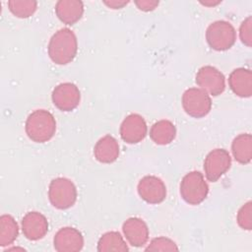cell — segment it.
I'll return each mask as SVG.
<instances>
[{
  "label": "cell",
  "mask_w": 252,
  "mask_h": 252,
  "mask_svg": "<svg viewBox=\"0 0 252 252\" xmlns=\"http://www.w3.org/2000/svg\"><path fill=\"white\" fill-rule=\"evenodd\" d=\"M78 40L73 31L68 28L58 30L48 43V55L51 61L57 65H66L76 56Z\"/></svg>",
  "instance_id": "obj_1"
},
{
  "label": "cell",
  "mask_w": 252,
  "mask_h": 252,
  "mask_svg": "<svg viewBox=\"0 0 252 252\" xmlns=\"http://www.w3.org/2000/svg\"><path fill=\"white\" fill-rule=\"evenodd\" d=\"M26 133L35 143H45L55 134L56 121L54 116L45 109L32 111L26 121Z\"/></svg>",
  "instance_id": "obj_2"
},
{
  "label": "cell",
  "mask_w": 252,
  "mask_h": 252,
  "mask_svg": "<svg viewBox=\"0 0 252 252\" xmlns=\"http://www.w3.org/2000/svg\"><path fill=\"white\" fill-rule=\"evenodd\" d=\"M209 186L200 171L185 174L180 183V195L189 205H199L208 196Z\"/></svg>",
  "instance_id": "obj_3"
},
{
  "label": "cell",
  "mask_w": 252,
  "mask_h": 252,
  "mask_svg": "<svg viewBox=\"0 0 252 252\" xmlns=\"http://www.w3.org/2000/svg\"><path fill=\"white\" fill-rule=\"evenodd\" d=\"M48 199L51 205L56 209H69L77 200V189L75 184L65 177L54 178L49 184Z\"/></svg>",
  "instance_id": "obj_4"
},
{
  "label": "cell",
  "mask_w": 252,
  "mask_h": 252,
  "mask_svg": "<svg viewBox=\"0 0 252 252\" xmlns=\"http://www.w3.org/2000/svg\"><path fill=\"white\" fill-rule=\"evenodd\" d=\"M206 39L209 46L214 50L224 51L234 44L236 32L229 22L216 21L207 28Z\"/></svg>",
  "instance_id": "obj_5"
},
{
  "label": "cell",
  "mask_w": 252,
  "mask_h": 252,
  "mask_svg": "<svg viewBox=\"0 0 252 252\" xmlns=\"http://www.w3.org/2000/svg\"><path fill=\"white\" fill-rule=\"evenodd\" d=\"M182 106L189 116L201 118L211 111L212 99L202 89L190 88L182 94Z\"/></svg>",
  "instance_id": "obj_6"
},
{
  "label": "cell",
  "mask_w": 252,
  "mask_h": 252,
  "mask_svg": "<svg viewBox=\"0 0 252 252\" xmlns=\"http://www.w3.org/2000/svg\"><path fill=\"white\" fill-rule=\"evenodd\" d=\"M196 84L209 95L217 96L225 89V78L216 67L207 65L201 67L196 74Z\"/></svg>",
  "instance_id": "obj_7"
},
{
  "label": "cell",
  "mask_w": 252,
  "mask_h": 252,
  "mask_svg": "<svg viewBox=\"0 0 252 252\" xmlns=\"http://www.w3.org/2000/svg\"><path fill=\"white\" fill-rule=\"evenodd\" d=\"M231 165L229 153L224 149H215L211 151L204 160V171L207 179L216 182L220 178Z\"/></svg>",
  "instance_id": "obj_8"
},
{
  "label": "cell",
  "mask_w": 252,
  "mask_h": 252,
  "mask_svg": "<svg viewBox=\"0 0 252 252\" xmlns=\"http://www.w3.org/2000/svg\"><path fill=\"white\" fill-rule=\"evenodd\" d=\"M53 104L61 111L75 109L81 100L78 87L72 83H62L56 86L51 94Z\"/></svg>",
  "instance_id": "obj_9"
},
{
  "label": "cell",
  "mask_w": 252,
  "mask_h": 252,
  "mask_svg": "<svg viewBox=\"0 0 252 252\" xmlns=\"http://www.w3.org/2000/svg\"><path fill=\"white\" fill-rule=\"evenodd\" d=\"M137 190L141 199L149 204H159L166 197L165 184L154 175H147L140 179Z\"/></svg>",
  "instance_id": "obj_10"
},
{
  "label": "cell",
  "mask_w": 252,
  "mask_h": 252,
  "mask_svg": "<svg viewBox=\"0 0 252 252\" xmlns=\"http://www.w3.org/2000/svg\"><path fill=\"white\" fill-rule=\"evenodd\" d=\"M147 131L148 127L145 119L137 113L126 116L120 125V136L128 144H137L144 140Z\"/></svg>",
  "instance_id": "obj_11"
},
{
  "label": "cell",
  "mask_w": 252,
  "mask_h": 252,
  "mask_svg": "<svg viewBox=\"0 0 252 252\" xmlns=\"http://www.w3.org/2000/svg\"><path fill=\"white\" fill-rule=\"evenodd\" d=\"M54 248L58 252H77L84 246L82 233L71 226L60 228L53 238Z\"/></svg>",
  "instance_id": "obj_12"
},
{
  "label": "cell",
  "mask_w": 252,
  "mask_h": 252,
  "mask_svg": "<svg viewBox=\"0 0 252 252\" xmlns=\"http://www.w3.org/2000/svg\"><path fill=\"white\" fill-rule=\"evenodd\" d=\"M22 230L29 240L41 239L48 230L47 220L38 212H29L22 220Z\"/></svg>",
  "instance_id": "obj_13"
},
{
  "label": "cell",
  "mask_w": 252,
  "mask_h": 252,
  "mask_svg": "<svg viewBox=\"0 0 252 252\" xmlns=\"http://www.w3.org/2000/svg\"><path fill=\"white\" fill-rule=\"evenodd\" d=\"M122 230L126 240L134 247L145 245L149 239L148 225L140 218L127 219L122 225Z\"/></svg>",
  "instance_id": "obj_14"
},
{
  "label": "cell",
  "mask_w": 252,
  "mask_h": 252,
  "mask_svg": "<svg viewBox=\"0 0 252 252\" xmlns=\"http://www.w3.org/2000/svg\"><path fill=\"white\" fill-rule=\"evenodd\" d=\"M228 85L237 96L250 97L252 94V72L246 68L234 69L228 77Z\"/></svg>",
  "instance_id": "obj_15"
},
{
  "label": "cell",
  "mask_w": 252,
  "mask_h": 252,
  "mask_svg": "<svg viewBox=\"0 0 252 252\" xmlns=\"http://www.w3.org/2000/svg\"><path fill=\"white\" fill-rule=\"evenodd\" d=\"M55 13L62 23L74 25L84 14V4L80 0H59L55 5Z\"/></svg>",
  "instance_id": "obj_16"
},
{
  "label": "cell",
  "mask_w": 252,
  "mask_h": 252,
  "mask_svg": "<svg viewBox=\"0 0 252 252\" xmlns=\"http://www.w3.org/2000/svg\"><path fill=\"white\" fill-rule=\"evenodd\" d=\"M94 155L95 159L101 163L115 161L119 156L118 142L110 135L103 136L94 145Z\"/></svg>",
  "instance_id": "obj_17"
},
{
  "label": "cell",
  "mask_w": 252,
  "mask_h": 252,
  "mask_svg": "<svg viewBox=\"0 0 252 252\" xmlns=\"http://www.w3.org/2000/svg\"><path fill=\"white\" fill-rule=\"evenodd\" d=\"M231 152L234 159L247 164L252 159V136L249 133H242L236 136L231 144Z\"/></svg>",
  "instance_id": "obj_18"
},
{
  "label": "cell",
  "mask_w": 252,
  "mask_h": 252,
  "mask_svg": "<svg viewBox=\"0 0 252 252\" xmlns=\"http://www.w3.org/2000/svg\"><path fill=\"white\" fill-rule=\"evenodd\" d=\"M176 136V128L169 120H159L153 124L150 130V137L158 145H167L171 143Z\"/></svg>",
  "instance_id": "obj_19"
},
{
  "label": "cell",
  "mask_w": 252,
  "mask_h": 252,
  "mask_svg": "<svg viewBox=\"0 0 252 252\" xmlns=\"http://www.w3.org/2000/svg\"><path fill=\"white\" fill-rule=\"evenodd\" d=\"M129 248L122 237V235L117 231H108L101 235L97 242V251L99 252H125Z\"/></svg>",
  "instance_id": "obj_20"
},
{
  "label": "cell",
  "mask_w": 252,
  "mask_h": 252,
  "mask_svg": "<svg viewBox=\"0 0 252 252\" xmlns=\"http://www.w3.org/2000/svg\"><path fill=\"white\" fill-rule=\"evenodd\" d=\"M19 226L15 219L10 215L0 217V245L8 246L18 237Z\"/></svg>",
  "instance_id": "obj_21"
},
{
  "label": "cell",
  "mask_w": 252,
  "mask_h": 252,
  "mask_svg": "<svg viewBox=\"0 0 252 252\" xmlns=\"http://www.w3.org/2000/svg\"><path fill=\"white\" fill-rule=\"evenodd\" d=\"M10 12L18 18H29L34 14L37 2L33 0H10L8 2Z\"/></svg>",
  "instance_id": "obj_22"
},
{
  "label": "cell",
  "mask_w": 252,
  "mask_h": 252,
  "mask_svg": "<svg viewBox=\"0 0 252 252\" xmlns=\"http://www.w3.org/2000/svg\"><path fill=\"white\" fill-rule=\"evenodd\" d=\"M236 220L238 225L245 230L252 228V203L249 201L245 203L238 211Z\"/></svg>",
  "instance_id": "obj_23"
},
{
  "label": "cell",
  "mask_w": 252,
  "mask_h": 252,
  "mask_svg": "<svg viewBox=\"0 0 252 252\" xmlns=\"http://www.w3.org/2000/svg\"><path fill=\"white\" fill-rule=\"evenodd\" d=\"M147 251H177L178 247L175 242L167 237H157L154 238L148 247L146 248Z\"/></svg>",
  "instance_id": "obj_24"
},
{
  "label": "cell",
  "mask_w": 252,
  "mask_h": 252,
  "mask_svg": "<svg viewBox=\"0 0 252 252\" xmlns=\"http://www.w3.org/2000/svg\"><path fill=\"white\" fill-rule=\"evenodd\" d=\"M239 37L243 44L248 47L252 45V18L248 16L240 25Z\"/></svg>",
  "instance_id": "obj_25"
},
{
  "label": "cell",
  "mask_w": 252,
  "mask_h": 252,
  "mask_svg": "<svg viewBox=\"0 0 252 252\" xmlns=\"http://www.w3.org/2000/svg\"><path fill=\"white\" fill-rule=\"evenodd\" d=\"M136 6L138 7L139 10L144 11V12H150L153 11L157 8L158 5V1L156 0H138L135 1Z\"/></svg>",
  "instance_id": "obj_26"
},
{
  "label": "cell",
  "mask_w": 252,
  "mask_h": 252,
  "mask_svg": "<svg viewBox=\"0 0 252 252\" xmlns=\"http://www.w3.org/2000/svg\"><path fill=\"white\" fill-rule=\"evenodd\" d=\"M103 3L111 8V9H121L125 5L128 4V1H118V0H110V1H103Z\"/></svg>",
  "instance_id": "obj_27"
},
{
  "label": "cell",
  "mask_w": 252,
  "mask_h": 252,
  "mask_svg": "<svg viewBox=\"0 0 252 252\" xmlns=\"http://www.w3.org/2000/svg\"><path fill=\"white\" fill-rule=\"evenodd\" d=\"M219 3H220V1H212V0H209V1H201V4L205 5V6H215V5H218Z\"/></svg>",
  "instance_id": "obj_28"
}]
</instances>
